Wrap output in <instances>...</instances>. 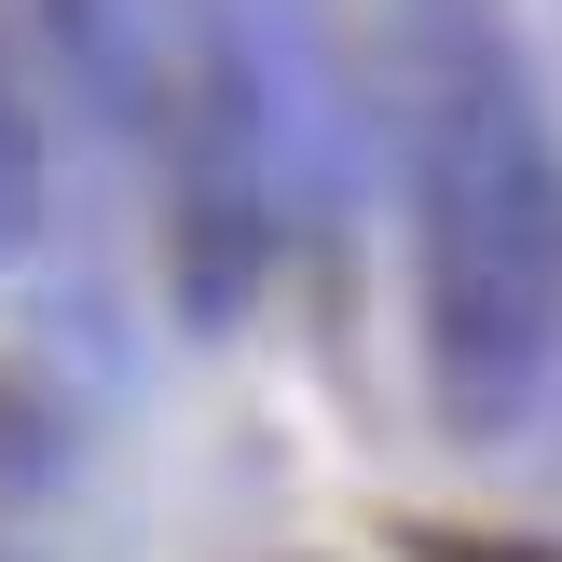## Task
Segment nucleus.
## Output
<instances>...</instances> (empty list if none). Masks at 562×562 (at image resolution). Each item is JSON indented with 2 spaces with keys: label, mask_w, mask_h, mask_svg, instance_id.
<instances>
[{
  "label": "nucleus",
  "mask_w": 562,
  "mask_h": 562,
  "mask_svg": "<svg viewBox=\"0 0 562 562\" xmlns=\"http://www.w3.org/2000/svg\"><path fill=\"white\" fill-rule=\"evenodd\" d=\"M412 344L453 439H508L562 344V137L508 0H384Z\"/></svg>",
  "instance_id": "nucleus-1"
},
{
  "label": "nucleus",
  "mask_w": 562,
  "mask_h": 562,
  "mask_svg": "<svg viewBox=\"0 0 562 562\" xmlns=\"http://www.w3.org/2000/svg\"><path fill=\"white\" fill-rule=\"evenodd\" d=\"M151 192H165V302L179 329H247L274 247H289V137L247 42V0H151Z\"/></svg>",
  "instance_id": "nucleus-2"
},
{
  "label": "nucleus",
  "mask_w": 562,
  "mask_h": 562,
  "mask_svg": "<svg viewBox=\"0 0 562 562\" xmlns=\"http://www.w3.org/2000/svg\"><path fill=\"white\" fill-rule=\"evenodd\" d=\"M27 42L69 69V97L97 110L110 137H137V110H151V0H14Z\"/></svg>",
  "instance_id": "nucleus-3"
},
{
  "label": "nucleus",
  "mask_w": 562,
  "mask_h": 562,
  "mask_svg": "<svg viewBox=\"0 0 562 562\" xmlns=\"http://www.w3.org/2000/svg\"><path fill=\"white\" fill-rule=\"evenodd\" d=\"M42 234V97H27V55H14V14H0V261Z\"/></svg>",
  "instance_id": "nucleus-4"
},
{
  "label": "nucleus",
  "mask_w": 562,
  "mask_h": 562,
  "mask_svg": "<svg viewBox=\"0 0 562 562\" xmlns=\"http://www.w3.org/2000/svg\"><path fill=\"white\" fill-rule=\"evenodd\" d=\"M398 562H562V536H494V521H398Z\"/></svg>",
  "instance_id": "nucleus-5"
},
{
  "label": "nucleus",
  "mask_w": 562,
  "mask_h": 562,
  "mask_svg": "<svg viewBox=\"0 0 562 562\" xmlns=\"http://www.w3.org/2000/svg\"><path fill=\"white\" fill-rule=\"evenodd\" d=\"M27 481H55V426L27 384H0V494H27Z\"/></svg>",
  "instance_id": "nucleus-6"
}]
</instances>
